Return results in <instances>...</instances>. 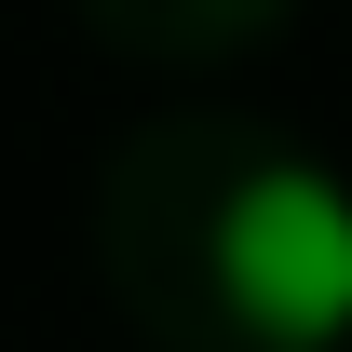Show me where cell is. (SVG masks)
I'll return each instance as SVG.
<instances>
[{
	"label": "cell",
	"mask_w": 352,
	"mask_h": 352,
	"mask_svg": "<svg viewBox=\"0 0 352 352\" xmlns=\"http://www.w3.org/2000/svg\"><path fill=\"white\" fill-rule=\"evenodd\" d=\"M217 298L271 352H352V176L325 163H258L217 204Z\"/></svg>",
	"instance_id": "1"
}]
</instances>
